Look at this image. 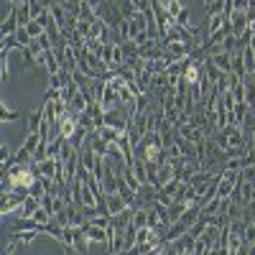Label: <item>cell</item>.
<instances>
[{"label":"cell","mask_w":255,"mask_h":255,"mask_svg":"<svg viewBox=\"0 0 255 255\" xmlns=\"http://www.w3.org/2000/svg\"><path fill=\"white\" fill-rule=\"evenodd\" d=\"M36 179H38V174H36L33 163H13L3 174V191H13V189L28 191L36 184Z\"/></svg>","instance_id":"cell-1"},{"label":"cell","mask_w":255,"mask_h":255,"mask_svg":"<svg viewBox=\"0 0 255 255\" xmlns=\"http://www.w3.org/2000/svg\"><path fill=\"white\" fill-rule=\"evenodd\" d=\"M69 245L74 248L79 255H87L90 253V238H87V230L84 227H64V240H61V248Z\"/></svg>","instance_id":"cell-2"},{"label":"cell","mask_w":255,"mask_h":255,"mask_svg":"<svg viewBox=\"0 0 255 255\" xmlns=\"http://www.w3.org/2000/svg\"><path fill=\"white\" fill-rule=\"evenodd\" d=\"M28 199V191L23 189H13V191H3L0 197V215L8 217V215H15V212L23 207V202Z\"/></svg>","instance_id":"cell-3"},{"label":"cell","mask_w":255,"mask_h":255,"mask_svg":"<svg viewBox=\"0 0 255 255\" xmlns=\"http://www.w3.org/2000/svg\"><path fill=\"white\" fill-rule=\"evenodd\" d=\"M151 5H153V18H156V26H158V36L163 38L168 31H171L174 26H176V20L168 15V10L163 8V3L161 0H151Z\"/></svg>","instance_id":"cell-4"},{"label":"cell","mask_w":255,"mask_h":255,"mask_svg":"<svg viewBox=\"0 0 255 255\" xmlns=\"http://www.w3.org/2000/svg\"><path fill=\"white\" fill-rule=\"evenodd\" d=\"M209 59H212V64H215L222 74H232V54H225V51L215 49L209 54Z\"/></svg>","instance_id":"cell-5"},{"label":"cell","mask_w":255,"mask_h":255,"mask_svg":"<svg viewBox=\"0 0 255 255\" xmlns=\"http://www.w3.org/2000/svg\"><path fill=\"white\" fill-rule=\"evenodd\" d=\"M20 28V23H18V13H15V5L10 3V13L5 15V20H3V26H0V36H15V31Z\"/></svg>","instance_id":"cell-6"},{"label":"cell","mask_w":255,"mask_h":255,"mask_svg":"<svg viewBox=\"0 0 255 255\" xmlns=\"http://www.w3.org/2000/svg\"><path fill=\"white\" fill-rule=\"evenodd\" d=\"M105 204H108V212H110V217H118V215H123V212L130 207L120 194H110V197H105Z\"/></svg>","instance_id":"cell-7"},{"label":"cell","mask_w":255,"mask_h":255,"mask_svg":"<svg viewBox=\"0 0 255 255\" xmlns=\"http://www.w3.org/2000/svg\"><path fill=\"white\" fill-rule=\"evenodd\" d=\"M230 23H232V31H235V36L240 38V33H245L248 31V15H245V10H232V15H230Z\"/></svg>","instance_id":"cell-8"},{"label":"cell","mask_w":255,"mask_h":255,"mask_svg":"<svg viewBox=\"0 0 255 255\" xmlns=\"http://www.w3.org/2000/svg\"><path fill=\"white\" fill-rule=\"evenodd\" d=\"M87 238H90V243H102L105 248H108V243H110L108 230H105V227H95V225L87 227Z\"/></svg>","instance_id":"cell-9"},{"label":"cell","mask_w":255,"mask_h":255,"mask_svg":"<svg viewBox=\"0 0 255 255\" xmlns=\"http://www.w3.org/2000/svg\"><path fill=\"white\" fill-rule=\"evenodd\" d=\"M33 168H36L38 176H46V179H54V176H56V161H54V158H46V161H41V163H33Z\"/></svg>","instance_id":"cell-10"},{"label":"cell","mask_w":255,"mask_h":255,"mask_svg":"<svg viewBox=\"0 0 255 255\" xmlns=\"http://www.w3.org/2000/svg\"><path fill=\"white\" fill-rule=\"evenodd\" d=\"M171 179H174V168L168 166V161H166V163H161V166H158V174H156V189L166 186Z\"/></svg>","instance_id":"cell-11"},{"label":"cell","mask_w":255,"mask_h":255,"mask_svg":"<svg viewBox=\"0 0 255 255\" xmlns=\"http://www.w3.org/2000/svg\"><path fill=\"white\" fill-rule=\"evenodd\" d=\"M189 232V225H184V222H174L171 227H168V232H166V243H174V240H179L181 235H186Z\"/></svg>","instance_id":"cell-12"},{"label":"cell","mask_w":255,"mask_h":255,"mask_svg":"<svg viewBox=\"0 0 255 255\" xmlns=\"http://www.w3.org/2000/svg\"><path fill=\"white\" fill-rule=\"evenodd\" d=\"M133 227L135 230L148 227V207H135V212H133Z\"/></svg>","instance_id":"cell-13"},{"label":"cell","mask_w":255,"mask_h":255,"mask_svg":"<svg viewBox=\"0 0 255 255\" xmlns=\"http://www.w3.org/2000/svg\"><path fill=\"white\" fill-rule=\"evenodd\" d=\"M130 168H133V176L138 179V184H140V186H145V184H148V171H145V163H143L140 158H135Z\"/></svg>","instance_id":"cell-14"},{"label":"cell","mask_w":255,"mask_h":255,"mask_svg":"<svg viewBox=\"0 0 255 255\" xmlns=\"http://www.w3.org/2000/svg\"><path fill=\"white\" fill-rule=\"evenodd\" d=\"M163 8L168 10V15H171V18L176 20V18L181 15V10H184L186 5H184V3H179V0H166V3H163Z\"/></svg>","instance_id":"cell-15"},{"label":"cell","mask_w":255,"mask_h":255,"mask_svg":"<svg viewBox=\"0 0 255 255\" xmlns=\"http://www.w3.org/2000/svg\"><path fill=\"white\" fill-rule=\"evenodd\" d=\"M15 41H18L20 49H28V46L33 44V38H31L28 28H18V31H15Z\"/></svg>","instance_id":"cell-16"},{"label":"cell","mask_w":255,"mask_h":255,"mask_svg":"<svg viewBox=\"0 0 255 255\" xmlns=\"http://www.w3.org/2000/svg\"><path fill=\"white\" fill-rule=\"evenodd\" d=\"M18 118H20L18 110H10L5 102H0V120H3V123H10V120H18Z\"/></svg>","instance_id":"cell-17"},{"label":"cell","mask_w":255,"mask_h":255,"mask_svg":"<svg viewBox=\"0 0 255 255\" xmlns=\"http://www.w3.org/2000/svg\"><path fill=\"white\" fill-rule=\"evenodd\" d=\"M245 15H248V23H255V0H250V3H248Z\"/></svg>","instance_id":"cell-18"},{"label":"cell","mask_w":255,"mask_h":255,"mask_svg":"<svg viewBox=\"0 0 255 255\" xmlns=\"http://www.w3.org/2000/svg\"><path fill=\"white\" fill-rule=\"evenodd\" d=\"M118 255H128V250H123V253H118Z\"/></svg>","instance_id":"cell-19"},{"label":"cell","mask_w":255,"mask_h":255,"mask_svg":"<svg viewBox=\"0 0 255 255\" xmlns=\"http://www.w3.org/2000/svg\"><path fill=\"white\" fill-rule=\"evenodd\" d=\"M186 255H189V253H186Z\"/></svg>","instance_id":"cell-20"}]
</instances>
